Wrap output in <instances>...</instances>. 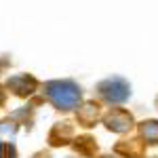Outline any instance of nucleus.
Masks as SVG:
<instances>
[{
	"mask_svg": "<svg viewBox=\"0 0 158 158\" xmlns=\"http://www.w3.org/2000/svg\"><path fill=\"white\" fill-rule=\"evenodd\" d=\"M47 95L59 110H72L80 101V89L70 80H55L47 85Z\"/></svg>",
	"mask_w": 158,
	"mask_h": 158,
	"instance_id": "nucleus-1",
	"label": "nucleus"
},
{
	"mask_svg": "<svg viewBox=\"0 0 158 158\" xmlns=\"http://www.w3.org/2000/svg\"><path fill=\"white\" fill-rule=\"evenodd\" d=\"M99 93L110 103H120L129 97V85L122 78H108L99 85Z\"/></svg>",
	"mask_w": 158,
	"mask_h": 158,
	"instance_id": "nucleus-2",
	"label": "nucleus"
},
{
	"mask_svg": "<svg viewBox=\"0 0 158 158\" xmlns=\"http://www.w3.org/2000/svg\"><path fill=\"white\" fill-rule=\"evenodd\" d=\"M106 127H108L110 131H114V133H127L133 127V118H131L129 112L116 108L106 116Z\"/></svg>",
	"mask_w": 158,
	"mask_h": 158,
	"instance_id": "nucleus-3",
	"label": "nucleus"
},
{
	"mask_svg": "<svg viewBox=\"0 0 158 158\" xmlns=\"http://www.w3.org/2000/svg\"><path fill=\"white\" fill-rule=\"evenodd\" d=\"M9 89L17 95H32L36 91V80L27 74H17V76L9 78Z\"/></svg>",
	"mask_w": 158,
	"mask_h": 158,
	"instance_id": "nucleus-4",
	"label": "nucleus"
},
{
	"mask_svg": "<svg viewBox=\"0 0 158 158\" xmlns=\"http://www.w3.org/2000/svg\"><path fill=\"white\" fill-rule=\"evenodd\" d=\"M99 118V106H95V103H85L82 108L78 110V120L82 122L85 127H93L95 124V120Z\"/></svg>",
	"mask_w": 158,
	"mask_h": 158,
	"instance_id": "nucleus-5",
	"label": "nucleus"
},
{
	"mask_svg": "<svg viewBox=\"0 0 158 158\" xmlns=\"http://www.w3.org/2000/svg\"><path fill=\"white\" fill-rule=\"evenodd\" d=\"M139 131H141V137L146 139L148 143H158V120L141 122Z\"/></svg>",
	"mask_w": 158,
	"mask_h": 158,
	"instance_id": "nucleus-6",
	"label": "nucleus"
},
{
	"mask_svg": "<svg viewBox=\"0 0 158 158\" xmlns=\"http://www.w3.org/2000/svg\"><path fill=\"white\" fill-rule=\"evenodd\" d=\"M0 158H15V150H13L11 143L0 141Z\"/></svg>",
	"mask_w": 158,
	"mask_h": 158,
	"instance_id": "nucleus-7",
	"label": "nucleus"
},
{
	"mask_svg": "<svg viewBox=\"0 0 158 158\" xmlns=\"http://www.w3.org/2000/svg\"><path fill=\"white\" fill-rule=\"evenodd\" d=\"M2 103H4V91L0 89V106H2Z\"/></svg>",
	"mask_w": 158,
	"mask_h": 158,
	"instance_id": "nucleus-8",
	"label": "nucleus"
}]
</instances>
